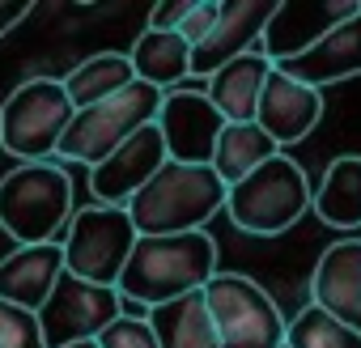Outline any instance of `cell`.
I'll return each instance as SVG.
<instances>
[{
	"label": "cell",
	"mask_w": 361,
	"mask_h": 348,
	"mask_svg": "<svg viewBox=\"0 0 361 348\" xmlns=\"http://www.w3.org/2000/svg\"><path fill=\"white\" fill-rule=\"evenodd\" d=\"M217 272V242L196 230V234H170V238H136L115 293L119 302H132L140 310L166 306L174 297L200 293Z\"/></svg>",
	"instance_id": "cell-1"
},
{
	"label": "cell",
	"mask_w": 361,
	"mask_h": 348,
	"mask_svg": "<svg viewBox=\"0 0 361 348\" xmlns=\"http://www.w3.org/2000/svg\"><path fill=\"white\" fill-rule=\"evenodd\" d=\"M123 209L136 238L196 234L226 209V183L213 174V166L166 161Z\"/></svg>",
	"instance_id": "cell-2"
},
{
	"label": "cell",
	"mask_w": 361,
	"mask_h": 348,
	"mask_svg": "<svg viewBox=\"0 0 361 348\" xmlns=\"http://www.w3.org/2000/svg\"><path fill=\"white\" fill-rule=\"evenodd\" d=\"M73 217V179L60 161H22L0 179V230L18 247L60 242Z\"/></svg>",
	"instance_id": "cell-3"
},
{
	"label": "cell",
	"mask_w": 361,
	"mask_h": 348,
	"mask_svg": "<svg viewBox=\"0 0 361 348\" xmlns=\"http://www.w3.org/2000/svg\"><path fill=\"white\" fill-rule=\"evenodd\" d=\"M310 209V183L306 170L276 153L264 166H255L247 179H238L234 187H226V213L243 234L255 238H276L285 230H293Z\"/></svg>",
	"instance_id": "cell-4"
},
{
	"label": "cell",
	"mask_w": 361,
	"mask_h": 348,
	"mask_svg": "<svg viewBox=\"0 0 361 348\" xmlns=\"http://www.w3.org/2000/svg\"><path fill=\"white\" fill-rule=\"evenodd\" d=\"M157 106H161V89L145 85V81H132L128 89H119L115 98L106 102H94L85 111L73 115L68 132L60 136L56 144V157L60 161H81V166H98L102 157H111L132 132H140L145 123L157 119Z\"/></svg>",
	"instance_id": "cell-5"
},
{
	"label": "cell",
	"mask_w": 361,
	"mask_h": 348,
	"mask_svg": "<svg viewBox=\"0 0 361 348\" xmlns=\"http://www.w3.org/2000/svg\"><path fill=\"white\" fill-rule=\"evenodd\" d=\"M73 115L77 111L56 77H30L0 102V149L18 161H51Z\"/></svg>",
	"instance_id": "cell-6"
},
{
	"label": "cell",
	"mask_w": 361,
	"mask_h": 348,
	"mask_svg": "<svg viewBox=\"0 0 361 348\" xmlns=\"http://www.w3.org/2000/svg\"><path fill=\"white\" fill-rule=\"evenodd\" d=\"M217 344L221 348H281L285 344V318L281 306L264 285H255L243 272H213V280L200 289Z\"/></svg>",
	"instance_id": "cell-7"
},
{
	"label": "cell",
	"mask_w": 361,
	"mask_h": 348,
	"mask_svg": "<svg viewBox=\"0 0 361 348\" xmlns=\"http://www.w3.org/2000/svg\"><path fill=\"white\" fill-rule=\"evenodd\" d=\"M132 247H136V230L128 221V209H106V204H90L73 213L68 234L60 238L64 272H73L85 285H102V289H115Z\"/></svg>",
	"instance_id": "cell-8"
},
{
	"label": "cell",
	"mask_w": 361,
	"mask_h": 348,
	"mask_svg": "<svg viewBox=\"0 0 361 348\" xmlns=\"http://www.w3.org/2000/svg\"><path fill=\"white\" fill-rule=\"evenodd\" d=\"M119 314H123V302L115 289L85 285L73 272H60L51 297L39 310V331L47 348H68L81 340H98Z\"/></svg>",
	"instance_id": "cell-9"
},
{
	"label": "cell",
	"mask_w": 361,
	"mask_h": 348,
	"mask_svg": "<svg viewBox=\"0 0 361 348\" xmlns=\"http://www.w3.org/2000/svg\"><path fill=\"white\" fill-rule=\"evenodd\" d=\"M153 128H157V136L166 144V161L209 166L226 119L204 98V89H170V94H161V106H157Z\"/></svg>",
	"instance_id": "cell-10"
},
{
	"label": "cell",
	"mask_w": 361,
	"mask_h": 348,
	"mask_svg": "<svg viewBox=\"0 0 361 348\" xmlns=\"http://www.w3.org/2000/svg\"><path fill=\"white\" fill-rule=\"evenodd\" d=\"M361 0H276V9L259 35V56L268 64H285L314 47L331 26L348 22Z\"/></svg>",
	"instance_id": "cell-11"
},
{
	"label": "cell",
	"mask_w": 361,
	"mask_h": 348,
	"mask_svg": "<svg viewBox=\"0 0 361 348\" xmlns=\"http://www.w3.org/2000/svg\"><path fill=\"white\" fill-rule=\"evenodd\" d=\"M166 166V144L157 136L153 123H145L140 132H132L111 157H102L94 170H90V192L98 204L106 209H123L153 174Z\"/></svg>",
	"instance_id": "cell-12"
},
{
	"label": "cell",
	"mask_w": 361,
	"mask_h": 348,
	"mask_svg": "<svg viewBox=\"0 0 361 348\" xmlns=\"http://www.w3.org/2000/svg\"><path fill=\"white\" fill-rule=\"evenodd\" d=\"M319 119H323V94L285 77L281 68H268L259 102H255V128L281 149V144L306 140Z\"/></svg>",
	"instance_id": "cell-13"
},
{
	"label": "cell",
	"mask_w": 361,
	"mask_h": 348,
	"mask_svg": "<svg viewBox=\"0 0 361 348\" xmlns=\"http://www.w3.org/2000/svg\"><path fill=\"white\" fill-rule=\"evenodd\" d=\"M272 9H276V0H221V13H217L209 39L192 47V73L209 81L234 56L259 51L255 43H259V35L268 26Z\"/></svg>",
	"instance_id": "cell-14"
},
{
	"label": "cell",
	"mask_w": 361,
	"mask_h": 348,
	"mask_svg": "<svg viewBox=\"0 0 361 348\" xmlns=\"http://www.w3.org/2000/svg\"><path fill=\"white\" fill-rule=\"evenodd\" d=\"M310 306L361 335V238L331 242L310 272Z\"/></svg>",
	"instance_id": "cell-15"
},
{
	"label": "cell",
	"mask_w": 361,
	"mask_h": 348,
	"mask_svg": "<svg viewBox=\"0 0 361 348\" xmlns=\"http://www.w3.org/2000/svg\"><path fill=\"white\" fill-rule=\"evenodd\" d=\"M272 68H281L285 77H293V81L319 89V94H323V85L361 77V9H357L348 22L331 26L314 47H306L302 56H293V60H285V64H272Z\"/></svg>",
	"instance_id": "cell-16"
},
{
	"label": "cell",
	"mask_w": 361,
	"mask_h": 348,
	"mask_svg": "<svg viewBox=\"0 0 361 348\" xmlns=\"http://www.w3.org/2000/svg\"><path fill=\"white\" fill-rule=\"evenodd\" d=\"M60 272H64V251H60V242L13 247L5 259H0V302L39 314L43 302L51 297Z\"/></svg>",
	"instance_id": "cell-17"
},
{
	"label": "cell",
	"mask_w": 361,
	"mask_h": 348,
	"mask_svg": "<svg viewBox=\"0 0 361 348\" xmlns=\"http://www.w3.org/2000/svg\"><path fill=\"white\" fill-rule=\"evenodd\" d=\"M268 60L259 51H247V56H234L230 64H221L209 85H204V98L217 106V115L226 123H255V102H259V89H264V77H268Z\"/></svg>",
	"instance_id": "cell-18"
},
{
	"label": "cell",
	"mask_w": 361,
	"mask_h": 348,
	"mask_svg": "<svg viewBox=\"0 0 361 348\" xmlns=\"http://www.w3.org/2000/svg\"><path fill=\"white\" fill-rule=\"evenodd\" d=\"M128 64H132L136 81L170 94L183 77H192V47L174 30H149L145 26V35H136L132 51H128Z\"/></svg>",
	"instance_id": "cell-19"
},
{
	"label": "cell",
	"mask_w": 361,
	"mask_h": 348,
	"mask_svg": "<svg viewBox=\"0 0 361 348\" xmlns=\"http://www.w3.org/2000/svg\"><path fill=\"white\" fill-rule=\"evenodd\" d=\"M145 323H149L157 348H221L200 293H188V297H174L166 306L145 310Z\"/></svg>",
	"instance_id": "cell-20"
},
{
	"label": "cell",
	"mask_w": 361,
	"mask_h": 348,
	"mask_svg": "<svg viewBox=\"0 0 361 348\" xmlns=\"http://www.w3.org/2000/svg\"><path fill=\"white\" fill-rule=\"evenodd\" d=\"M310 209L331 230H361V157H336L323 170V183L310 192Z\"/></svg>",
	"instance_id": "cell-21"
},
{
	"label": "cell",
	"mask_w": 361,
	"mask_h": 348,
	"mask_svg": "<svg viewBox=\"0 0 361 348\" xmlns=\"http://www.w3.org/2000/svg\"><path fill=\"white\" fill-rule=\"evenodd\" d=\"M132 81H136V73H132L128 56H119V51H98V56H85L60 85H64L73 111H85V106H94V102L115 98V94L128 89Z\"/></svg>",
	"instance_id": "cell-22"
},
{
	"label": "cell",
	"mask_w": 361,
	"mask_h": 348,
	"mask_svg": "<svg viewBox=\"0 0 361 348\" xmlns=\"http://www.w3.org/2000/svg\"><path fill=\"white\" fill-rule=\"evenodd\" d=\"M281 149L255 128V123H226L221 128V136H217V149H213V174L226 183V187H234L238 179H247V174L255 170V166H264L268 157H276Z\"/></svg>",
	"instance_id": "cell-23"
},
{
	"label": "cell",
	"mask_w": 361,
	"mask_h": 348,
	"mask_svg": "<svg viewBox=\"0 0 361 348\" xmlns=\"http://www.w3.org/2000/svg\"><path fill=\"white\" fill-rule=\"evenodd\" d=\"M285 348H361V335L323 314L319 306H302L285 323Z\"/></svg>",
	"instance_id": "cell-24"
},
{
	"label": "cell",
	"mask_w": 361,
	"mask_h": 348,
	"mask_svg": "<svg viewBox=\"0 0 361 348\" xmlns=\"http://www.w3.org/2000/svg\"><path fill=\"white\" fill-rule=\"evenodd\" d=\"M0 348H47L39 331V314L0 302Z\"/></svg>",
	"instance_id": "cell-25"
},
{
	"label": "cell",
	"mask_w": 361,
	"mask_h": 348,
	"mask_svg": "<svg viewBox=\"0 0 361 348\" xmlns=\"http://www.w3.org/2000/svg\"><path fill=\"white\" fill-rule=\"evenodd\" d=\"M98 344H102V348H157L149 323H145V318H132V314H119V318L98 335Z\"/></svg>",
	"instance_id": "cell-26"
},
{
	"label": "cell",
	"mask_w": 361,
	"mask_h": 348,
	"mask_svg": "<svg viewBox=\"0 0 361 348\" xmlns=\"http://www.w3.org/2000/svg\"><path fill=\"white\" fill-rule=\"evenodd\" d=\"M217 13H221V0H196L192 13L183 18V26H178V39H183L188 47L204 43L209 30H213V22H217Z\"/></svg>",
	"instance_id": "cell-27"
},
{
	"label": "cell",
	"mask_w": 361,
	"mask_h": 348,
	"mask_svg": "<svg viewBox=\"0 0 361 348\" xmlns=\"http://www.w3.org/2000/svg\"><path fill=\"white\" fill-rule=\"evenodd\" d=\"M192 5L196 0H166V5H157L149 13V30H174L178 35V26H183V18L192 13Z\"/></svg>",
	"instance_id": "cell-28"
},
{
	"label": "cell",
	"mask_w": 361,
	"mask_h": 348,
	"mask_svg": "<svg viewBox=\"0 0 361 348\" xmlns=\"http://www.w3.org/2000/svg\"><path fill=\"white\" fill-rule=\"evenodd\" d=\"M30 0H0V39H5L13 26H22L26 18H30Z\"/></svg>",
	"instance_id": "cell-29"
},
{
	"label": "cell",
	"mask_w": 361,
	"mask_h": 348,
	"mask_svg": "<svg viewBox=\"0 0 361 348\" xmlns=\"http://www.w3.org/2000/svg\"><path fill=\"white\" fill-rule=\"evenodd\" d=\"M68 348H102L98 340H81V344H68Z\"/></svg>",
	"instance_id": "cell-30"
},
{
	"label": "cell",
	"mask_w": 361,
	"mask_h": 348,
	"mask_svg": "<svg viewBox=\"0 0 361 348\" xmlns=\"http://www.w3.org/2000/svg\"><path fill=\"white\" fill-rule=\"evenodd\" d=\"M281 348H285V344H281Z\"/></svg>",
	"instance_id": "cell-31"
}]
</instances>
